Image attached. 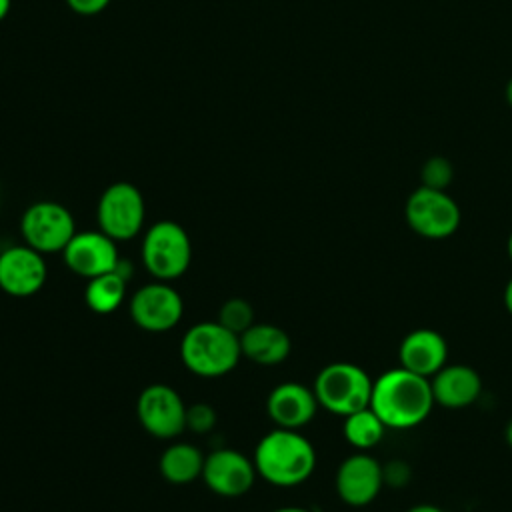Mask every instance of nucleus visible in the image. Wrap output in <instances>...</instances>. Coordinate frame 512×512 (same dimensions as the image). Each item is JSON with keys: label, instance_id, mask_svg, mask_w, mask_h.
Returning <instances> with one entry per match:
<instances>
[{"label": "nucleus", "instance_id": "nucleus-1", "mask_svg": "<svg viewBox=\"0 0 512 512\" xmlns=\"http://www.w3.org/2000/svg\"><path fill=\"white\" fill-rule=\"evenodd\" d=\"M434 404L430 378L402 366L382 372L372 382L370 408L380 416L386 428H414L430 416Z\"/></svg>", "mask_w": 512, "mask_h": 512}, {"label": "nucleus", "instance_id": "nucleus-2", "mask_svg": "<svg viewBox=\"0 0 512 512\" xmlns=\"http://www.w3.org/2000/svg\"><path fill=\"white\" fill-rule=\"evenodd\" d=\"M252 462L256 474L268 484L292 488L312 476L316 468V450L300 430L276 426L258 440Z\"/></svg>", "mask_w": 512, "mask_h": 512}, {"label": "nucleus", "instance_id": "nucleus-3", "mask_svg": "<svg viewBox=\"0 0 512 512\" xmlns=\"http://www.w3.org/2000/svg\"><path fill=\"white\" fill-rule=\"evenodd\" d=\"M240 358V336L218 320L192 324L180 340L182 364L200 378L226 376L238 366Z\"/></svg>", "mask_w": 512, "mask_h": 512}, {"label": "nucleus", "instance_id": "nucleus-4", "mask_svg": "<svg viewBox=\"0 0 512 512\" xmlns=\"http://www.w3.org/2000/svg\"><path fill=\"white\" fill-rule=\"evenodd\" d=\"M372 378L358 364L338 360L326 364L314 380V394L320 404L330 414L348 416L370 406Z\"/></svg>", "mask_w": 512, "mask_h": 512}, {"label": "nucleus", "instance_id": "nucleus-5", "mask_svg": "<svg viewBox=\"0 0 512 512\" xmlns=\"http://www.w3.org/2000/svg\"><path fill=\"white\" fill-rule=\"evenodd\" d=\"M140 258L152 278L162 282L176 280L192 260L190 236L178 222L158 220L144 232Z\"/></svg>", "mask_w": 512, "mask_h": 512}, {"label": "nucleus", "instance_id": "nucleus-6", "mask_svg": "<svg viewBox=\"0 0 512 512\" xmlns=\"http://www.w3.org/2000/svg\"><path fill=\"white\" fill-rule=\"evenodd\" d=\"M144 218V196L132 182H114L100 194L96 206L98 230L112 240L126 242L136 238L144 226Z\"/></svg>", "mask_w": 512, "mask_h": 512}, {"label": "nucleus", "instance_id": "nucleus-7", "mask_svg": "<svg viewBox=\"0 0 512 512\" xmlns=\"http://www.w3.org/2000/svg\"><path fill=\"white\" fill-rule=\"evenodd\" d=\"M76 232L72 212L52 200L30 204L20 218V234L24 244L40 254H62Z\"/></svg>", "mask_w": 512, "mask_h": 512}, {"label": "nucleus", "instance_id": "nucleus-8", "mask_svg": "<svg viewBox=\"0 0 512 512\" xmlns=\"http://www.w3.org/2000/svg\"><path fill=\"white\" fill-rule=\"evenodd\" d=\"M406 222L412 232L428 240H444L460 226V208L446 190L418 186L406 200Z\"/></svg>", "mask_w": 512, "mask_h": 512}, {"label": "nucleus", "instance_id": "nucleus-9", "mask_svg": "<svg viewBox=\"0 0 512 512\" xmlns=\"http://www.w3.org/2000/svg\"><path fill=\"white\" fill-rule=\"evenodd\" d=\"M128 312L140 330L162 334L180 322L184 314V300L174 286L156 280L140 286L130 296Z\"/></svg>", "mask_w": 512, "mask_h": 512}, {"label": "nucleus", "instance_id": "nucleus-10", "mask_svg": "<svg viewBox=\"0 0 512 512\" xmlns=\"http://www.w3.org/2000/svg\"><path fill=\"white\" fill-rule=\"evenodd\" d=\"M186 404L168 384L146 386L136 400V416L142 428L160 440H172L186 430Z\"/></svg>", "mask_w": 512, "mask_h": 512}, {"label": "nucleus", "instance_id": "nucleus-11", "mask_svg": "<svg viewBox=\"0 0 512 512\" xmlns=\"http://www.w3.org/2000/svg\"><path fill=\"white\" fill-rule=\"evenodd\" d=\"M62 260L68 270L86 280L112 272L122 262L116 240L106 236L102 230L76 232L62 250Z\"/></svg>", "mask_w": 512, "mask_h": 512}, {"label": "nucleus", "instance_id": "nucleus-12", "mask_svg": "<svg viewBox=\"0 0 512 512\" xmlns=\"http://www.w3.org/2000/svg\"><path fill=\"white\" fill-rule=\"evenodd\" d=\"M254 462L232 448H218L206 454L202 480L206 488L224 498H238L246 494L256 480Z\"/></svg>", "mask_w": 512, "mask_h": 512}, {"label": "nucleus", "instance_id": "nucleus-13", "mask_svg": "<svg viewBox=\"0 0 512 512\" xmlns=\"http://www.w3.org/2000/svg\"><path fill=\"white\" fill-rule=\"evenodd\" d=\"M334 486L344 504L368 506L384 486V466L366 452L350 454L340 462Z\"/></svg>", "mask_w": 512, "mask_h": 512}, {"label": "nucleus", "instance_id": "nucleus-14", "mask_svg": "<svg viewBox=\"0 0 512 512\" xmlns=\"http://www.w3.org/2000/svg\"><path fill=\"white\" fill-rule=\"evenodd\" d=\"M48 276L44 254L28 244L8 246L0 252V290L14 298H28L42 290Z\"/></svg>", "mask_w": 512, "mask_h": 512}, {"label": "nucleus", "instance_id": "nucleus-15", "mask_svg": "<svg viewBox=\"0 0 512 512\" xmlns=\"http://www.w3.org/2000/svg\"><path fill=\"white\" fill-rule=\"evenodd\" d=\"M318 408L314 390L300 382H282L266 398V412L278 428L300 430L314 420Z\"/></svg>", "mask_w": 512, "mask_h": 512}, {"label": "nucleus", "instance_id": "nucleus-16", "mask_svg": "<svg viewBox=\"0 0 512 512\" xmlns=\"http://www.w3.org/2000/svg\"><path fill=\"white\" fill-rule=\"evenodd\" d=\"M398 358L402 368L432 378L448 364V344L438 330L416 328L402 338Z\"/></svg>", "mask_w": 512, "mask_h": 512}, {"label": "nucleus", "instance_id": "nucleus-17", "mask_svg": "<svg viewBox=\"0 0 512 512\" xmlns=\"http://www.w3.org/2000/svg\"><path fill=\"white\" fill-rule=\"evenodd\" d=\"M430 384L434 402L450 410L474 404L482 392L480 374L466 364H446L430 378Z\"/></svg>", "mask_w": 512, "mask_h": 512}, {"label": "nucleus", "instance_id": "nucleus-18", "mask_svg": "<svg viewBox=\"0 0 512 512\" xmlns=\"http://www.w3.org/2000/svg\"><path fill=\"white\" fill-rule=\"evenodd\" d=\"M242 356L258 366L282 364L292 350L290 336L276 324L254 322L240 334Z\"/></svg>", "mask_w": 512, "mask_h": 512}, {"label": "nucleus", "instance_id": "nucleus-19", "mask_svg": "<svg viewBox=\"0 0 512 512\" xmlns=\"http://www.w3.org/2000/svg\"><path fill=\"white\" fill-rule=\"evenodd\" d=\"M204 454L198 446L188 442L170 444L158 460V470L170 484H190L202 476Z\"/></svg>", "mask_w": 512, "mask_h": 512}, {"label": "nucleus", "instance_id": "nucleus-20", "mask_svg": "<svg viewBox=\"0 0 512 512\" xmlns=\"http://www.w3.org/2000/svg\"><path fill=\"white\" fill-rule=\"evenodd\" d=\"M124 262L112 272L94 276L86 282L84 302L96 314H112L120 308L126 298V274L122 272Z\"/></svg>", "mask_w": 512, "mask_h": 512}, {"label": "nucleus", "instance_id": "nucleus-21", "mask_svg": "<svg viewBox=\"0 0 512 512\" xmlns=\"http://www.w3.org/2000/svg\"><path fill=\"white\" fill-rule=\"evenodd\" d=\"M384 432H386L384 422L370 406L344 416L342 434L346 442L354 446L358 452H366L378 446L380 440L384 438Z\"/></svg>", "mask_w": 512, "mask_h": 512}, {"label": "nucleus", "instance_id": "nucleus-22", "mask_svg": "<svg viewBox=\"0 0 512 512\" xmlns=\"http://www.w3.org/2000/svg\"><path fill=\"white\" fill-rule=\"evenodd\" d=\"M218 322L234 334H242L254 324V308L244 298H230L218 310Z\"/></svg>", "mask_w": 512, "mask_h": 512}, {"label": "nucleus", "instance_id": "nucleus-23", "mask_svg": "<svg viewBox=\"0 0 512 512\" xmlns=\"http://www.w3.org/2000/svg\"><path fill=\"white\" fill-rule=\"evenodd\" d=\"M452 176H454V168H452L450 160L444 156L428 158L420 172L422 186L436 188V190H446L448 184L452 182Z\"/></svg>", "mask_w": 512, "mask_h": 512}, {"label": "nucleus", "instance_id": "nucleus-24", "mask_svg": "<svg viewBox=\"0 0 512 512\" xmlns=\"http://www.w3.org/2000/svg\"><path fill=\"white\" fill-rule=\"evenodd\" d=\"M216 424V412L206 402H196L186 408V430H192L196 434H204L212 430Z\"/></svg>", "mask_w": 512, "mask_h": 512}, {"label": "nucleus", "instance_id": "nucleus-25", "mask_svg": "<svg viewBox=\"0 0 512 512\" xmlns=\"http://www.w3.org/2000/svg\"><path fill=\"white\" fill-rule=\"evenodd\" d=\"M66 4L80 16H94L102 12L110 4V0H66Z\"/></svg>", "mask_w": 512, "mask_h": 512}, {"label": "nucleus", "instance_id": "nucleus-26", "mask_svg": "<svg viewBox=\"0 0 512 512\" xmlns=\"http://www.w3.org/2000/svg\"><path fill=\"white\" fill-rule=\"evenodd\" d=\"M504 306H506V312L512 316V278L504 286Z\"/></svg>", "mask_w": 512, "mask_h": 512}, {"label": "nucleus", "instance_id": "nucleus-27", "mask_svg": "<svg viewBox=\"0 0 512 512\" xmlns=\"http://www.w3.org/2000/svg\"><path fill=\"white\" fill-rule=\"evenodd\" d=\"M406 512H444L442 508H438V506H434V504H416V506H412L410 510H406Z\"/></svg>", "mask_w": 512, "mask_h": 512}, {"label": "nucleus", "instance_id": "nucleus-28", "mask_svg": "<svg viewBox=\"0 0 512 512\" xmlns=\"http://www.w3.org/2000/svg\"><path fill=\"white\" fill-rule=\"evenodd\" d=\"M10 6H12V0H0V22L8 16Z\"/></svg>", "mask_w": 512, "mask_h": 512}, {"label": "nucleus", "instance_id": "nucleus-29", "mask_svg": "<svg viewBox=\"0 0 512 512\" xmlns=\"http://www.w3.org/2000/svg\"><path fill=\"white\" fill-rule=\"evenodd\" d=\"M272 512H310L306 508H300V506H282V508H276Z\"/></svg>", "mask_w": 512, "mask_h": 512}, {"label": "nucleus", "instance_id": "nucleus-30", "mask_svg": "<svg viewBox=\"0 0 512 512\" xmlns=\"http://www.w3.org/2000/svg\"><path fill=\"white\" fill-rule=\"evenodd\" d=\"M504 96H506V102L512 106V78L508 80V84H506V90H504Z\"/></svg>", "mask_w": 512, "mask_h": 512}, {"label": "nucleus", "instance_id": "nucleus-31", "mask_svg": "<svg viewBox=\"0 0 512 512\" xmlns=\"http://www.w3.org/2000/svg\"><path fill=\"white\" fill-rule=\"evenodd\" d=\"M506 442H508V446L512 448V420H510L508 426H506Z\"/></svg>", "mask_w": 512, "mask_h": 512}, {"label": "nucleus", "instance_id": "nucleus-32", "mask_svg": "<svg viewBox=\"0 0 512 512\" xmlns=\"http://www.w3.org/2000/svg\"><path fill=\"white\" fill-rule=\"evenodd\" d=\"M506 252H508V258H510V262H512V232H510L508 242H506Z\"/></svg>", "mask_w": 512, "mask_h": 512}]
</instances>
